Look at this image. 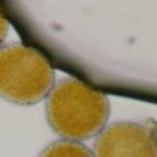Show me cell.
I'll list each match as a JSON object with an SVG mask.
<instances>
[{
	"label": "cell",
	"instance_id": "6da1fadb",
	"mask_svg": "<svg viewBox=\"0 0 157 157\" xmlns=\"http://www.w3.org/2000/svg\"><path fill=\"white\" fill-rule=\"evenodd\" d=\"M109 114L108 97L76 78L59 80L47 95V123L65 141L80 142L98 135Z\"/></svg>",
	"mask_w": 157,
	"mask_h": 157
},
{
	"label": "cell",
	"instance_id": "7a4b0ae2",
	"mask_svg": "<svg viewBox=\"0 0 157 157\" xmlns=\"http://www.w3.org/2000/svg\"><path fill=\"white\" fill-rule=\"evenodd\" d=\"M55 72L43 54L22 44L0 47V98L19 106L41 102L54 87Z\"/></svg>",
	"mask_w": 157,
	"mask_h": 157
},
{
	"label": "cell",
	"instance_id": "3957f363",
	"mask_svg": "<svg viewBox=\"0 0 157 157\" xmlns=\"http://www.w3.org/2000/svg\"><path fill=\"white\" fill-rule=\"evenodd\" d=\"M94 157H157L155 128L134 121L105 127L94 142Z\"/></svg>",
	"mask_w": 157,
	"mask_h": 157
},
{
	"label": "cell",
	"instance_id": "277c9868",
	"mask_svg": "<svg viewBox=\"0 0 157 157\" xmlns=\"http://www.w3.org/2000/svg\"><path fill=\"white\" fill-rule=\"evenodd\" d=\"M39 157H94L92 152L80 142L75 141H55L46 146Z\"/></svg>",
	"mask_w": 157,
	"mask_h": 157
},
{
	"label": "cell",
	"instance_id": "5b68a950",
	"mask_svg": "<svg viewBox=\"0 0 157 157\" xmlns=\"http://www.w3.org/2000/svg\"><path fill=\"white\" fill-rule=\"evenodd\" d=\"M7 32H8V22L2 14V11H0V47H2L6 36H7Z\"/></svg>",
	"mask_w": 157,
	"mask_h": 157
}]
</instances>
